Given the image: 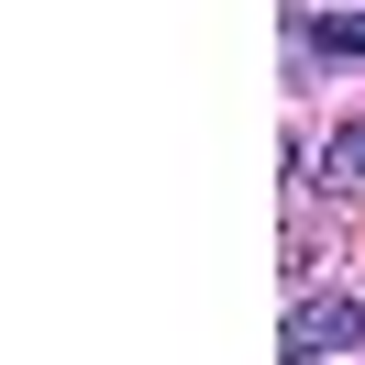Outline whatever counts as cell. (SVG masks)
<instances>
[{
    "mask_svg": "<svg viewBox=\"0 0 365 365\" xmlns=\"http://www.w3.org/2000/svg\"><path fill=\"white\" fill-rule=\"evenodd\" d=\"M321 178H332L343 200H365V122H332V144H321Z\"/></svg>",
    "mask_w": 365,
    "mask_h": 365,
    "instance_id": "7a4b0ae2",
    "label": "cell"
},
{
    "mask_svg": "<svg viewBox=\"0 0 365 365\" xmlns=\"http://www.w3.org/2000/svg\"><path fill=\"white\" fill-rule=\"evenodd\" d=\"M321 56H365V11H332V23H310Z\"/></svg>",
    "mask_w": 365,
    "mask_h": 365,
    "instance_id": "3957f363",
    "label": "cell"
},
{
    "mask_svg": "<svg viewBox=\"0 0 365 365\" xmlns=\"http://www.w3.org/2000/svg\"><path fill=\"white\" fill-rule=\"evenodd\" d=\"M354 343H365V310H354V299H321V288L288 299V354H354Z\"/></svg>",
    "mask_w": 365,
    "mask_h": 365,
    "instance_id": "6da1fadb",
    "label": "cell"
}]
</instances>
